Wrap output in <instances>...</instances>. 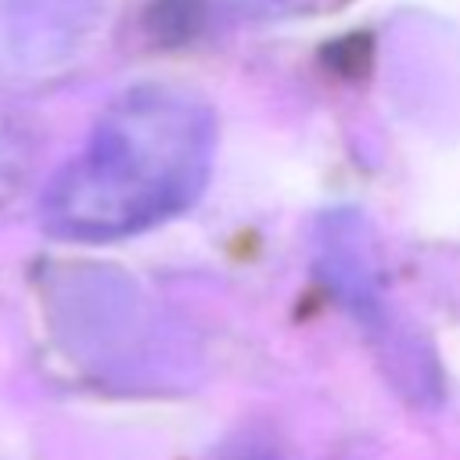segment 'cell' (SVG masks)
Instances as JSON below:
<instances>
[{
	"label": "cell",
	"mask_w": 460,
	"mask_h": 460,
	"mask_svg": "<svg viewBox=\"0 0 460 460\" xmlns=\"http://www.w3.org/2000/svg\"><path fill=\"white\" fill-rule=\"evenodd\" d=\"M216 151L212 108L165 83L115 97L43 194V226L68 241H115L183 212Z\"/></svg>",
	"instance_id": "6da1fadb"
},
{
	"label": "cell",
	"mask_w": 460,
	"mask_h": 460,
	"mask_svg": "<svg viewBox=\"0 0 460 460\" xmlns=\"http://www.w3.org/2000/svg\"><path fill=\"white\" fill-rule=\"evenodd\" d=\"M172 4L176 14H183L190 25H237V22L309 14L320 7H334L338 0H172Z\"/></svg>",
	"instance_id": "7a4b0ae2"
}]
</instances>
